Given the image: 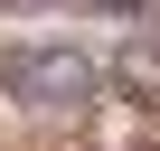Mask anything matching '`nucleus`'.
I'll return each instance as SVG.
<instances>
[{
  "mask_svg": "<svg viewBox=\"0 0 160 151\" xmlns=\"http://www.w3.org/2000/svg\"><path fill=\"white\" fill-rule=\"evenodd\" d=\"M113 85H122L132 104H160V29H132V38H122V57H113Z\"/></svg>",
  "mask_w": 160,
  "mask_h": 151,
  "instance_id": "nucleus-2",
  "label": "nucleus"
},
{
  "mask_svg": "<svg viewBox=\"0 0 160 151\" xmlns=\"http://www.w3.org/2000/svg\"><path fill=\"white\" fill-rule=\"evenodd\" d=\"M104 10H151V0H104Z\"/></svg>",
  "mask_w": 160,
  "mask_h": 151,
  "instance_id": "nucleus-3",
  "label": "nucleus"
},
{
  "mask_svg": "<svg viewBox=\"0 0 160 151\" xmlns=\"http://www.w3.org/2000/svg\"><path fill=\"white\" fill-rule=\"evenodd\" d=\"M10 95L28 113H85L94 104V57L85 47H28V57H10Z\"/></svg>",
  "mask_w": 160,
  "mask_h": 151,
  "instance_id": "nucleus-1",
  "label": "nucleus"
}]
</instances>
